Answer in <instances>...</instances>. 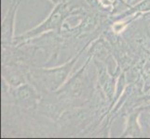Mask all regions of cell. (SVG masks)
Here are the masks:
<instances>
[{"label":"cell","instance_id":"cell-2","mask_svg":"<svg viewBox=\"0 0 150 139\" xmlns=\"http://www.w3.org/2000/svg\"><path fill=\"white\" fill-rule=\"evenodd\" d=\"M76 6L72 4L71 0L57 4L53 10L49 15V17L42 23L39 24L37 27L27 31L26 33L15 37L12 45L15 46L17 45L25 43L40 34L50 32V31H57L58 33H60L62 31V25L64 24L67 17L73 12Z\"/></svg>","mask_w":150,"mask_h":139},{"label":"cell","instance_id":"cell-4","mask_svg":"<svg viewBox=\"0 0 150 139\" xmlns=\"http://www.w3.org/2000/svg\"><path fill=\"white\" fill-rule=\"evenodd\" d=\"M22 4L20 0H11L6 15L4 16L1 24V42L3 47L11 46L14 42V25L17 10Z\"/></svg>","mask_w":150,"mask_h":139},{"label":"cell","instance_id":"cell-5","mask_svg":"<svg viewBox=\"0 0 150 139\" xmlns=\"http://www.w3.org/2000/svg\"><path fill=\"white\" fill-rule=\"evenodd\" d=\"M138 116H139L138 111L131 113V114L129 115L126 130L123 133L122 136H130V137L140 136V135L142 133V131H141L140 126L138 125V121H137Z\"/></svg>","mask_w":150,"mask_h":139},{"label":"cell","instance_id":"cell-7","mask_svg":"<svg viewBox=\"0 0 150 139\" xmlns=\"http://www.w3.org/2000/svg\"><path fill=\"white\" fill-rule=\"evenodd\" d=\"M144 17H148V19H149V25H150V12L149 13H146V16H144Z\"/></svg>","mask_w":150,"mask_h":139},{"label":"cell","instance_id":"cell-3","mask_svg":"<svg viewBox=\"0 0 150 139\" xmlns=\"http://www.w3.org/2000/svg\"><path fill=\"white\" fill-rule=\"evenodd\" d=\"M12 99L16 105L23 108V110H35L38 109L41 96L34 88V85L25 83L18 86L15 90L10 92Z\"/></svg>","mask_w":150,"mask_h":139},{"label":"cell","instance_id":"cell-1","mask_svg":"<svg viewBox=\"0 0 150 139\" xmlns=\"http://www.w3.org/2000/svg\"><path fill=\"white\" fill-rule=\"evenodd\" d=\"M80 56L74 57L67 63L60 66L58 68L43 69V68H32L29 71V79L34 86H37L39 91H43L46 95L55 93L64 85L67 80L70 71L73 69L76 62Z\"/></svg>","mask_w":150,"mask_h":139},{"label":"cell","instance_id":"cell-6","mask_svg":"<svg viewBox=\"0 0 150 139\" xmlns=\"http://www.w3.org/2000/svg\"><path fill=\"white\" fill-rule=\"evenodd\" d=\"M50 1H51L53 4L57 5L59 3H62V2H65V1H69V0H50Z\"/></svg>","mask_w":150,"mask_h":139}]
</instances>
